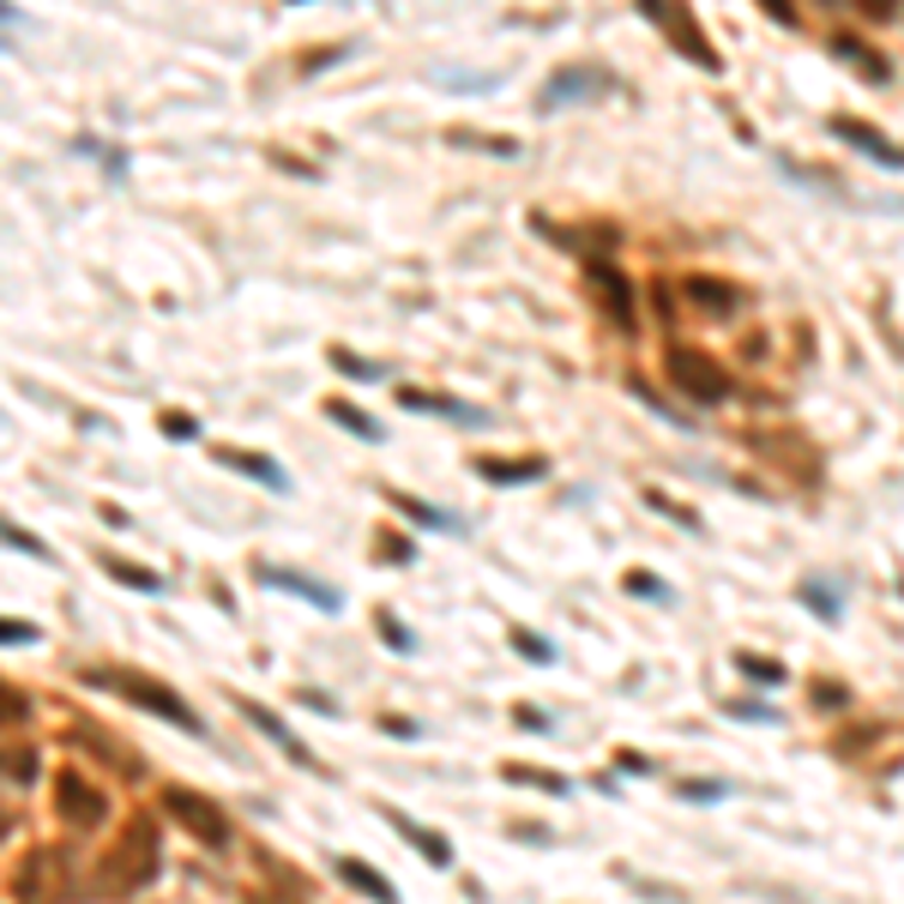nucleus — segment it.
I'll return each mask as SVG.
<instances>
[{"label": "nucleus", "mask_w": 904, "mask_h": 904, "mask_svg": "<svg viewBox=\"0 0 904 904\" xmlns=\"http://www.w3.org/2000/svg\"><path fill=\"white\" fill-rule=\"evenodd\" d=\"M97 874H109V881H103V893H133V886H146L151 874H158V826L133 820V832H127L121 844L103 857Z\"/></svg>", "instance_id": "nucleus-1"}, {"label": "nucleus", "mask_w": 904, "mask_h": 904, "mask_svg": "<svg viewBox=\"0 0 904 904\" xmlns=\"http://www.w3.org/2000/svg\"><path fill=\"white\" fill-rule=\"evenodd\" d=\"M664 368H669V380L688 398H700V405H723V398H730V374H723L712 356L688 351V344H676V351L664 356Z\"/></svg>", "instance_id": "nucleus-2"}, {"label": "nucleus", "mask_w": 904, "mask_h": 904, "mask_svg": "<svg viewBox=\"0 0 904 904\" xmlns=\"http://www.w3.org/2000/svg\"><path fill=\"white\" fill-rule=\"evenodd\" d=\"M97 681H109L121 700H133V706H146V712H158V718H170V723H181V730L200 735V718H193L187 706L175 700V693H163L158 681H146V676H97Z\"/></svg>", "instance_id": "nucleus-3"}, {"label": "nucleus", "mask_w": 904, "mask_h": 904, "mask_svg": "<svg viewBox=\"0 0 904 904\" xmlns=\"http://www.w3.org/2000/svg\"><path fill=\"white\" fill-rule=\"evenodd\" d=\"M163 803H170V814H175L181 826H187L193 838H200V844H229V820H224V808L205 803L200 790H170Z\"/></svg>", "instance_id": "nucleus-4"}, {"label": "nucleus", "mask_w": 904, "mask_h": 904, "mask_svg": "<svg viewBox=\"0 0 904 904\" xmlns=\"http://www.w3.org/2000/svg\"><path fill=\"white\" fill-rule=\"evenodd\" d=\"M55 808H61V820H73V826H97L103 814H109L103 790H97V784H85L79 772H61V778H55Z\"/></svg>", "instance_id": "nucleus-5"}, {"label": "nucleus", "mask_w": 904, "mask_h": 904, "mask_svg": "<svg viewBox=\"0 0 904 904\" xmlns=\"http://www.w3.org/2000/svg\"><path fill=\"white\" fill-rule=\"evenodd\" d=\"M657 24H664L669 36H676L681 49H688V61H700V67H718V55H712V43H706L700 31H693V12H681V7H645Z\"/></svg>", "instance_id": "nucleus-6"}, {"label": "nucleus", "mask_w": 904, "mask_h": 904, "mask_svg": "<svg viewBox=\"0 0 904 904\" xmlns=\"http://www.w3.org/2000/svg\"><path fill=\"white\" fill-rule=\"evenodd\" d=\"M832 133H838V139H850V146H862L874 163H886V170H904V151H898L886 133H874L869 121H832Z\"/></svg>", "instance_id": "nucleus-7"}, {"label": "nucleus", "mask_w": 904, "mask_h": 904, "mask_svg": "<svg viewBox=\"0 0 904 904\" xmlns=\"http://www.w3.org/2000/svg\"><path fill=\"white\" fill-rule=\"evenodd\" d=\"M260 579H266L271 591H290V598H308V603H314V610H338V591L314 585V579L290 573V567H260Z\"/></svg>", "instance_id": "nucleus-8"}, {"label": "nucleus", "mask_w": 904, "mask_h": 904, "mask_svg": "<svg viewBox=\"0 0 904 904\" xmlns=\"http://www.w3.org/2000/svg\"><path fill=\"white\" fill-rule=\"evenodd\" d=\"M217 464H229V471L254 476V483H266V488H290V476H283V464L260 459V452H236V446H217Z\"/></svg>", "instance_id": "nucleus-9"}, {"label": "nucleus", "mask_w": 904, "mask_h": 904, "mask_svg": "<svg viewBox=\"0 0 904 904\" xmlns=\"http://www.w3.org/2000/svg\"><path fill=\"white\" fill-rule=\"evenodd\" d=\"M542 471H549L542 459H476V476L488 483H537Z\"/></svg>", "instance_id": "nucleus-10"}, {"label": "nucleus", "mask_w": 904, "mask_h": 904, "mask_svg": "<svg viewBox=\"0 0 904 904\" xmlns=\"http://www.w3.org/2000/svg\"><path fill=\"white\" fill-rule=\"evenodd\" d=\"M338 874H344V881H351V886H356V893H368L374 904H398V893H392V886H386V881H380V874H374V869H368V862H356V857H344V862H338Z\"/></svg>", "instance_id": "nucleus-11"}, {"label": "nucleus", "mask_w": 904, "mask_h": 904, "mask_svg": "<svg viewBox=\"0 0 904 904\" xmlns=\"http://www.w3.org/2000/svg\"><path fill=\"white\" fill-rule=\"evenodd\" d=\"M386 820H392V826H398V832H405V838H410V844H417V850H422V857H429V862H441V869H446V862H452V850H446V838H434V832H422V826H417V820H405V814H398V808H386Z\"/></svg>", "instance_id": "nucleus-12"}, {"label": "nucleus", "mask_w": 904, "mask_h": 904, "mask_svg": "<svg viewBox=\"0 0 904 904\" xmlns=\"http://www.w3.org/2000/svg\"><path fill=\"white\" fill-rule=\"evenodd\" d=\"M326 417L338 422V429H351L356 441H386V429H380V422H374V417H362L356 405H344V398H332V405H326Z\"/></svg>", "instance_id": "nucleus-13"}, {"label": "nucleus", "mask_w": 904, "mask_h": 904, "mask_svg": "<svg viewBox=\"0 0 904 904\" xmlns=\"http://www.w3.org/2000/svg\"><path fill=\"white\" fill-rule=\"evenodd\" d=\"M603 73H561V79H549L542 90V109H561V97H585V90H598Z\"/></svg>", "instance_id": "nucleus-14"}, {"label": "nucleus", "mask_w": 904, "mask_h": 904, "mask_svg": "<svg viewBox=\"0 0 904 904\" xmlns=\"http://www.w3.org/2000/svg\"><path fill=\"white\" fill-rule=\"evenodd\" d=\"M241 712H248L254 723H260V730H266V735H271V742H278V747H283V754H295V760H308V747H302V742H295V735H290V730H283V723H278V718H271V712H266V706H254V700H241Z\"/></svg>", "instance_id": "nucleus-15"}, {"label": "nucleus", "mask_w": 904, "mask_h": 904, "mask_svg": "<svg viewBox=\"0 0 904 904\" xmlns=\"http://www.w3.org/2000/svg\"><path fill=\"white\" fill-rule=\"evenodd\" d=\"M103 567H109V579H121V585H133V591H151V598L163 591V579H158V573H146V567L121 561V555H103Z\"/></svg>", "instance_id": "nucleus-16"}, {"label": "nucleus", "mask_w": 904, "mask_h": 904, "mask_svg": "<svg viewBox=\"0 0 904 904\" xmlns=\"http://www.w3.org/2000/svg\"><path fill=\"white\" fill-rule=\"evenodd\" d=\"M398 405H405V410H441V417L483 422V417H476V410H464V405H446V398H434V392H398Z\"/></svg>", "instance_id": "nucleus-17"}, {"label": "nucleus", "mask_w": 904, "mask_h": 904, "mask_svg": "<svg viewBox=\"0 0 904 904\" xmlns=\"http://www.w3.org/2000/svg\"><path fill=\"white\" fill-rule=\"evenodd\" d=\"M0 772H7L12 784H31L36 778V754L31 747H0Z\"/></svg>", "instance_id": "nucleus-18"}, {"label": "nucleus", "mask_w": 904, "mask_h": 904, "mask_svg": "<svg viewBox=\"0 0 904 904\" xmlns=\"http://www.w3.org/2000/svg\"><path fill=\"white\" fill-rule=\"evenodd\" d=\"M0 542H12L19 555H36V561H55V555H49V542H36L31 531H19V525H7V519H0Z\"/></svg>", "instance_id": "nucleus-19"}, {"label": "nucleus", "mask_w": 904, "mask_h": 904, "mask_svg": "<svg viewBox=\"0 0 904 904\" xmlns=\"http://www.w3.org/2000/svg\"><path fill=\"white\" fill-rule=\"evenodd\" d=\"M735 664H742V676L766 681V688H778V681H784V669L772 664V657H754V652H742V657H735Z\"/></svg>", "instance_id": "nucleus-20"}, {"label": "nucleus", "mask_w": 904, "mask_h": 904, "mask_svg": "<svg viewBox=\"0 0 904 904\" xmlns=\"http://www.w3.org/2000/svg\"><path fill=\"white\" fill-rule=\"evenodd\" d=\"M688 290H693V302H700V308H730V290H723V283H706V278H693Z\"/></svg>", "instance_id": "nucleus-21"}, {"label": "nucleus", "mask_w": 904, "mask_h": 904, "mask_svg": "<svg viewBox=\"0 0 904 904\" xmlns=\"http://www.w3.org/2000/svg\"><path fill=\"white\" fill-rule=\"evenodd\" d=\"M332 362H338L344 374H356V380H380V362H356L351 351H332Z\"/></svg>", "instance_id": "nucleus-22"}, {"label": "nucleus", "mask_w": 904, "mask_h": 904, "mask_svg": "<svg viewBox=\"0 0 904 904\" xmlns=\"http://www.w3.org/2000/svg\"><path fill=\"white\" fill-rule=\"evenodd\" d=\"M24 712H31V700L12 688H0V723H24Z\"/></svg>", "instance_id": "nucleus-23"}, {"label": "nucleus", "mask_w": 904, "mask_h": 904, "mask_svg": "<svg viewBox=\"0 0 904 904\" xmlns=\"http://www.w3.org/2000/svg\"><path fill=\"white\" fill-rule=\"evenodd\" d=\"M163 434H175V441H187V434H200V422L193 417H181V410H163V422H158Z\"/></svg>", "instance_id": "nucleus-24"}, {"label": "nucleus", "mask_w": 904, "mask_h": 904, "mask_svg": "<svg viewBox=\"0 0 904 904\" xmlns=\"http://www.w3.org/2000/svg\"><path fill=\"white\" fill-rule=\"evenodd\" d=\"M31 639H36L31 622H7V615H0V645H31Z\"/></svg>", "instance_id": "nucleus-25"}, {"label": "nucleus", "mask_w": 904, "mask_h": 904, "mask_svg": "<svg viewBox=\"0 0 904 904\" xmlns=\"http://www.w3.org/2000/svg\"><path fill=\"white\" fill-rule=\"evenodd\" d=\"M627 591H633V598H669V591L657 585L652 573H627Z\"/></svg>", "instance_id": "nucleus-26"}, {"label": "nucleus", "mask_w": 904, "mask_h": 904, "mask_svg": "<svg viewBox=\"0 0 904 904\" xmlns=\"http://www.w3.org/2000/svg\"><path fill=\"white\" fill-rule=\"evenodd\" d=\"M398 501V507H405V513H417V519L422 525H446V513H434V507H422V501H405V495H392Z\"/></svg>", "instance_id": "nucleus-27"}, {"label": "nucleus", "mask_w": 904, "mask_h": 904, "mask_svg": "<svg viewBox=\"0 0 904 904\" xmlns=\"http://www.w3.org/2000/svg\"><path fill=\"white\" fill-rule=\"evenodd\" d=\"M513 645H525V652H531L537 664H549V645H542V639H531V633H513Z\"/></svg>", "instance_id": "nucleus-28"}]
</instances>
